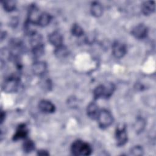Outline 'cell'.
<instances>
[{"label": "cell", "instance_id": "cell-12", "mask_svg": "<svg viewBox=\"0 0 156 156\" xmlns=\"http://www.w3.org/2000/svg\"><path fill=\"white\" fill-rule=\"evenodd\" d=\"M141 11L144 15H150L152 14L155 9V1H144L141 4Z\"/></svg>", "mask_w": 156, "mask_h": 156}, {"label": "cell", "instance_id": "cell-17", "mask_svg": "<svg viewBox=\"0 0 156 156\" xmlns=\"http://www.w3.org/2000/svg\"><path fill=\"white\" fill-rule=\"evenodd\" d=\"M51 20L52 16L50 14L46 12H41L38 22V25L41 27H45L50 23Z\"/></svg>", "mask_w": 156, "mask_h": 156}, {"label": "cell", "instance_id": "cell-27", "mask_svg": "<svg viewBox=\"0 0 156 156\" xmlns=\"http://www.w3.org/2000/svg\"><path fill=\"white\" fill-rule=\"evenodd\" d=\"M37 155H49V152H48L46 150H40L37 151Z\"/></svg>", "mask_w": 156, "mask_h": 156}, {"label": "cell", "instance_id": "cell-20", "mask_svg": "<svg viewBox=\"0 0 156 156\" xmlns=\"http://www.w3.org/2000/svg\"><path fill=\"white\" fill-rule=\"evenodd\" d=\"M104 85V98H109L115 90V86L113 83H106Z\"/></svg>", "mask_w": 156, "mask_h": 156}, {"label": "cell", "instance_id": "cell-2", "mask_svg": "<svg viewBox=\"0 0 156 156\" xmlns=\"http://www.w3.org/2000/svg\"><path fill=\"white\" fill-rule=\"evenodd\" d=\"M20 87V78L17 76H11L6 78L2 85V89L4 92L10 93L16 92Z\"/></svg>", "mask_w": 156, "mask_h": 156}, {"label": "cell", "instance_id": "cell-28", "mask_svg": "<svg viewBox=\"0 0 156 156\" xmlns=\"http://www.w3.org/2000/svg\"><path fill=\"white\" fill-rule=\"evenodd\" d=\"M5 113L3 111H1V124H2L5 119Z\"/></svg>", "mask_w": 156, "mask_h": 156}, {"label": "cell", "instance_id": "cell-10", "mask_svg": "<svg viewBox=\"0 0 156 156\" xmlns=\"http://www.w3.org/2000/svg\"><path fill=\"white\" fill-rule=\"evenodd\" d=\"M47 69L46 63L44 62L37 61L33 63L32 66V70L34 74L37 76H42L43 75Z\"/></svg>", "mask_w": 156, "mask_h": 156}, {"label": "cell", "instance_id": "cell-7", "mask_svg": "<svg viewBox=\"0 0 156 156\" xmlns=\"http://www.w3.org/2000/svg\"><path fill=\"white\" fill-rule=\"evenodd\" d=\"M41 12L35 5H32L29 7L28 10L27 20L36 25H38V22Z\"/></svg>", "mask_w": 156, "mask_h": 156}, {"label": "cell", "instance_id": "cell-21", "mask_svg": "<svg viewBox=\"0 0 156 156\" xmlns=\"http://www.w3.org/2000/svg\"><path fill=\"white\" fill-rule=\"evenodd\" d=\"M4 9L8 12L13 11L16 8V1L13 0H7L2 1Z\"/></svg>", "mask_w": 156, "mask_h": 156}, {"label": "cell", "instance_id": "cell-22", "mask_svg": "<svg viewBox=\"0 0 156 156\" xmlns=\"http://www.w3.org/2000/svg\"><path fill=\"white\" fill-rule=\"evenodd\" d=\"M93 97L94 99H99V98H104V85H99L96 87L93 91Z\"/></svg>", "mask_w": 156, "mask_h": 156}, {"label": "cell", "instance_id": "cell-26", "mask_svg": "<svg viewBox=\"0 0 156 156\" xmlns=\"http://www.w3.org/2000/svg\"><path fill=\"white\" fill-rule=\"evenodd\" d=\"M130 153L133 155H143L144 150L141 146H135L130 149Z\"/></svg>", "mask_w": 156, "mask_h": 156}, {"label": "cell", "instance_id": "cell-6", "mask_svg": "<svg viewBox=\"0 0 156 156\" xmlns=\"http://www.w3.org/2000/svg\"><path fill=\"white\" fill-rule=\"evenodd\" d=\"M131 34L137 39H144L147 35L148 29L144 24H139L132 29Z\"/></svg>", "mask_w": 156, "mask_h": 156}, {"label": "cell", "instance_id": "cell-25", "mask_svg": "<svg viewBox=\"0 0 156 156\" xmlns=\"http://www.w3.org/2000/svg\"><path fill=\"white\" fill-rule=\"evenodd\" d=\"M44 52V44L37 46L32 48V54L35 57H40L43 55Z\"/></svg>", "mask_w": 156, "mask_h": 156}, {"label": "cell", "instance_id": "cell-14", "mask_svg": "<svg viewBox=\"0 0 156 156\" xmlns=\"http://www.w3.org/2000/svg\"><path fill=\"white\" fill-rule=\"evenodd\" d=\"M90 12L91 15L94 17H99L103 13V7L99 2L94 1L91 3L90 7Z\"/></svg>", "mask_w": 156, "mask_h": 156}, {"label": "cell", "instance_id": "cell-1", "mask_svg": "<svg viewBox=\"0 0 156 156\" xmlns=\"http://www.w3.org/2000/svg\"><path fill=\"white\" fill-rule=\"evenodd\" d=\"M91 146L82 140L74 141L71 146V154L76 156H87L92 152Z\"/></svg>", "mask_w": 156, "mask_h": 156}, {"label": "cell", "instance_id": "cell-24", "mask_svg": "<svg viewBox=\"0 0 156 156\" xmlns=\"http://www.w3.org/2000/svg\"><path fill=\"white\" fill-rule=\"evenodd\" d=\"M146 126L145 121L142 118H138L136 119V121L135 122L134 124V128L137 133L141 132L143 129H144Z\"/></svg>", "mask_w": 156, "mask_h": 156}, {"label": "cell", "instance_id": "cell-5", "mask_svg": "<svg viewBox=\"0 0 156 156\" xmlns=\"http://www.w3.org/2000/svg\"><path fill=\"white\" fill-rule=\"evenodd\" d=\"M127 52V47L122 42L115 41L112 44V54L115 57L121 58L123 57Z\"/></svg>", "mask_w": 156, "mask_h": 156}, {"label": "cell", "instance_id": "cell-9", "mask_svg": "<svg viewBox=\"0 0 156 156\" xmlns=\"http://www.w3.org/2000/svg\"><path fill=\"white\" fill-rule=\"evenodd\" d=\"M39 110L44 113H52L55 110V105L48 100H41L38 103Z\"/></svg>", "mask_w": 156, "mask_h": 156}, {"label": "cell", "instance_id": "cell-19", "mask_svg": "<svg viewBox=\"0 0 156 156\" xmlns=\"http://www.w3.org/2000/svg\"><path fill=\"white\" fill-rule=\"evenodd\" d=\"M35 143L34 142L26 138L23 143V149L26 153H30L35 149Z\"/></svg>", "mask_w": 156, "mask_h": 156}, {"label": "cell", "instance_id": "cell-18", "mask_svg": "<svg viewBox=\"0 0 156 156\" xmlns=\"http://www.w3.org/2000/svg\"><path fill=\"white\" fill-rule=\"evenodd\" d=\"M36 24L29 21L28 20H27L26 21V23H24V32L30 36L33 34H34L35 33H36Z\"/></svg>", "mask_w": 156, "mask_h": 156}, {"label": "cell", "instance_id": "cell-8", "mask_svg": "<svg viewBox=\"0 0 156 156\" xmlns=\"http://www.w3.org/2000/svg\"><path fill=\"white\" fill-rule=\"evenodd\" d=\"M28 135V129L26 124H20L16 130L15 134L13 136V140L18 141L19 140L26 139Z\"/></svg>", "mask_w": 156, "mask_h": 156}, {"label": "cell", "instance_id": "cell-13", "mask_svg": "<svg viewBox=\"0 0 156 156\" xmlns=\"http://www.w3.org/2000/svg\"><path fill=\"white\" fill-rule=\"evenodd\" d=\"M99 109L98 105L94 102H91L87 107V116L91 119H97L99 113Z\"/></svg>", "mask_w": 156, "mask_h": 156}, {"label": "cell", "instance_id": "cell-4", "mask_svg": "<svg viewBox=\"0 0 156 156\" xmlns=\"http://www.w3.org/2000/svg\"><path fill=\"white\" fill-rule=\"evenodd\" d=\"M115 139L118 146H122L127 142L126 127L124 125L118 126L115 131Z\"/></svg>", "mask_w": 156, "mask_h": 156}, {"label": "cell", "instance_id": "cell-16", "mask_svg": "<svg viewBox=\"0 0 156 156\" xmlns=\"http://www.w3.org/2000/svg\"><path fill=\"white\" fill-rule=\"evenodd\" d=\"M30 44L32 46V48L44 44L43 43L41 35L40 34H37V32L35 33L34 34L30 35Z\"/></svg>", "mask_w": 156, "mask_h": 156}, {"label": "cell", "instance_id": "cell-15", "mask_svg": "<svg viewBox=\"0 0 156 156\" xmlns=\"http://www.w3.org/2000/svg\"><path fill=\"white\" fill-rule=\"evenodd\" d=\"M54 54L58 58H63L69 55V50L65 46L62 44L55 48Z\"/></svg>", "mask_w": 156, "mask_h": 156}, {"label": "cell", "instance_id": "cell-23", "mask_svg": "<svg viewBox=\"0 0 156 156\" xmlns=\"http://www.w3.org/2000/svg\"><path fill=\"white\" fill-rule=\"evenodd\" d=\"M71 34L73 35H74L75 37H77L82 36L84 34L83 30L82 28V27L76 23L73 24L71 29Z\"/></svg>", "mask_w": 156, "mask_h": 156}, {"label": "cell", "instance_id": "cell-3", "mask_svg": "<svg viewBox=\"0 0 156 156\" xmlns=\"http://www.w3.org/2000/svg\"><path fill=\"white\" fill-rule=\"evenodd\" d=\"M99 126L102 129L108 127L113 122V118L112 113L106 109L99 111L97 118Z\"/></svg>", "mask_w": 156, "mask_h": 156}, {"label": "cell", "instance_id": "cell-11", "mask_svg": "<svg viewBox=\"0 0 156 156\" xmlns=\"http://www.w3.org/2000/svg\"><path fill=\"white\" fill-rule=\"evenodd\" d=\"M63 36L58 32L55 31L48 35L49 42L55 48L63 44Z\"/></svg>", "mask_w": 156, "mask_h": 156}]
</instances>
